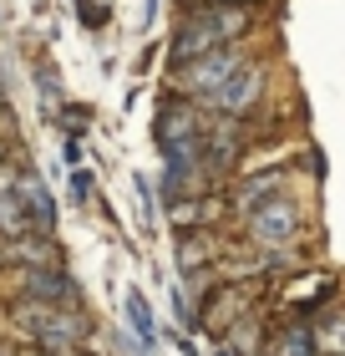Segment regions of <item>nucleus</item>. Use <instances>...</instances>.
<instances>
[{
    "mask_svg": "<svg viewBox=\"0 0 345 356\" xmlns=\"http://www.w3.org/2000/svg\"><path fill=\"white\" fill-rule=\"evenodd\" d=\"M249 21L254 15H249V6H239V0H199V6L178 21L173 61L188 67V61L219 51V46H239V36L249 31Z\"/></svg>",
    "mask_w": 345,
    "mask_h": 356,
    "instance_id": "obj_1",
    "label": "nucleus"
},
{
    "mask_svg": "<svg viewBox=\"0 0 345 356\" xmlns=\"http://www.w3.org/2000/svg\"><path fill=\"white\" fill-rule=\"evenodd\" d=\"M158 148H162V163L173 168H208V122L199 118L193 97L168 102L158 112Z\"/></svg>",
    "mask_w": 345,
    "mask_h": 356,
    "instance_id": "obj_2",
    "label": "nucleus"
},
{
    "mask_svg": "<svg viewBox=\"0 0 345 356\" xmlns=\"http://www.w3.org/2000/svg\"><path fill=\"white\" fill-rule=\"evenodd\" d=\"M15 326H21L31 341L51 346V351H76L87 341V321L76 316V305H46V300H21L15 305Z\"/></svg>",
    "mask_w": 345,
    "mask_h": 356,
    "instance_id": "obj_3",
    "label": "nucleus"
},
{
    "mask_svg": "<svg viewBox=\"0 0 345 356\" xmlns=\"http://www.w3.org/2000/svg\"><path fill=\"white\" fill-rule=\"evenodd\" d=\"M244 224H249V239L254 245H264L269 254L289 250L294 239H300V204L294 199H279V193H269V199H259L249 214H244Z\"/></svg>",
    "mask_w": 345,
    "mask_h": 356,
    "instance_id": "obj_4",
    "label": "nucleus"
},
{
    "mask_svg": "<svg viewBox=\"0 0 345 356\" xmlns=\"http://www.w3.org/2000/svg\"><path fill=\"white\" fill-rule=\"evenodd\" d=\"M249 67V51L244 46H219V51H208L199 61H188V67H178V87H183V97H193V102H203L208 92H219L234 72Z\"/></svg>",
    "mask_w": 345,
    "mask_h": 356,
    "instance_id": "obj_5",
    "label": "nucleus"
},
{
    "mask_svg": "<svg viewBox=\"0 0 345 356\" xmlns=\"http://www.w3.org/2000/svg\"><path fill=\"white\" fill-rule=\"evenodd\" d=\"M259 97H264V72H259L254 61H249V67L234 72L219 92H208V97H203V107L213 112V118H249V112L259 107Z\"/></svg>",
    "mask_w": 345,
    "mask_h": 356,
    "instance_id": "obj_6",
    "label": "nucleus"
},
{
    "mask_svg": "<svg viewBox=\"0 0 345 356\" xmlns=\"http://www.w3.org/2000/svg\"><path fill=\"white\" fill-rule=\"evenodd\" d=\"M239 153H244L239 118H213L208 122V173H244Z\"/></svg>",
    "mask_w": 345,
    "mask_h": 356,
    "instance_id": "obj_7",
    "label": "nucleus"
},
{
    "mask_svg": "<svg viewBox=\"0 0 345 356\" xmlns=\"http://www.w3.org/2000/svg\"><path fill=\"white\" fill-rule=\"evenodd\" d=\"M26 300H46V305H76V280L61 275L56 265H36L26 270Z\"/></svg>",
    "mask_w": 345,
    "mask_h": 356,
    "instance_id": "obj_8",
    "label": "nucleus"
},
{
    "mask_svg": "<svg viewBox=\"0 0 345 356\" xmlns=\"http://www.w3.org/2000/svg\"><path fill=\"white\" fill-rule=\"evenodd\" d=\"M31 229H36V219H31L21 188H15V184H0V234H6V239H26Z\"/></svg>",
    "mask_w": 345,
    "mask_h": 356,
    "instance_id": "obj_9",
    "label": "nucleus"
},
{
    "mask_svg": "<svg viewBox=\"0 0 345 356\" xmlns=\"http://www.w3.org/2000/svg\"><path fill=\"white\" fill-rule=\"evenodd\" d=\"M15 188H21V199L31 209V219H36V229L51 234L56 229V204H51V193H46V184H41L36 173H21V178H15Z\"/></svg>",
    "mask_w": 345,
    "mask_h": 356,
    "instance_id": "obj_10",
    "label": "nucleus"
},
{
    "mask_svg": "<svg viewBox=\"0 0 345 356\" xmlns=\"http://www.w3.org/2000/svg\"><path fill=\"white\" fill-rule=\"evenodd\" d=\"M269 356H315V331H310L305 321H300V326H285L269 341Z\"/></svg>",
    "mask_w": 345,
    "mask_h": 356,
    "instance_id": "obj_11",
    "label": "nucleus"
},
{
    "mask_svg": "<svg viewBox=\"0 0 345 356\" xmlns=\"http://www.w3.org/2000/svg\"><path fill=\"white\" fill-rule=\"evenodd\" d=\"M127 321H133V331H137V346L147 351V346H153L158 341V326H153V311H147V300L137 296V290H133V296H127Z\"/></svg>",
    "mask_w": 345,
    "mask_h": 356,
    "instance_id": "obj_12",
    "label": "nucleus"
},
{
    "mask_svg": "<svg viewBox=\"0 0 345 356\" xmlns=\"http://www.w3.org/2000/svg\"><path fill=\"white\" fill-rule=\"evenodd\" d=\"M320 351H335V356H345V316H335L330 326H320Z\"/></svg>",
    "mask_w": 345,
    "mask_h": 356,
    "instance_id": "obj_13",
    "label": "nucleus"
},
{
    "mask_svg": "<svg viewBox=\"0 0 345 356\" xmlns=\"http://www.w3.org/2000/svg\"><path fill=\"white\" fill-rule=\"evenodd\" d=\"M76 6H81V21H87V26H102L107 21V10H96V0H76Z\"/></svg>",
    "mask_w": 345,
    "mask_h": 356,
    "instance_id": "obj_14",
    "label": "nucleus"
},
{
    "mask_svg": "<svg viewBox=\"0 0 345 356\" xmlns=\"http://www.w3.org/2000/svg\"><path fill=\"white\" fill-rule=\"evenodd\" d=\"M36 356H76V351H51V346H41Z\"/></svg>",
    "mask_w": 345,
    "mask_h": 356,
    "instance_id": "obj_15",
    "label": "nucleus"
},
{
    "mask_svg": "<svg viewBox=\"0 0 345 356\" xmlns=\"http://www.w3.org/2000/svg\"><path fill=\"white\" fill-rule=\"evenodd\" d=\"M320 356H335V351H320Z\"/></svg>",
    "mask_w": 345,
    "mask_h": 356,
    "instance_id": "obj_16",
    "label": "nucleus"
},
{
    "mask_svg": "<svg viewBox=\"0 0 345 356\" xmlns=\"http://www.w3.org/2000/svg\"><path fill=\"white\" fill-rule=\"evenodd\" d=\"M193 6H199V0H193Z\"/></svg>",
    "mask_w": 345,
    "mask_h": 356,
    "instance_id": "obj_17",
    "label": "nucleus"
}]
</instances>
